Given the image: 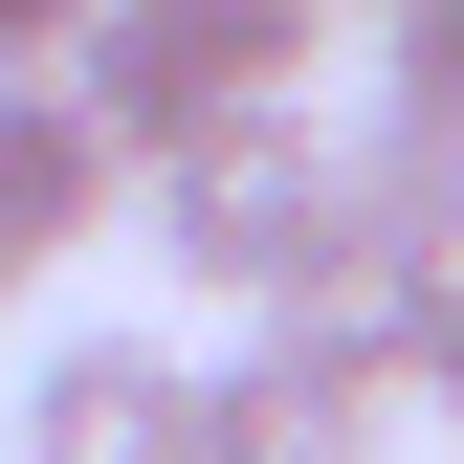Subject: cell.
<instances>
[{
	"mask_svg": "<svg viewBox=\"0 0 464 464\" xmlns=\"http://www.w3.org/2000/svg\"><path fill=\"white\" fill-rule=\"evenodd\" d=\"M398 398H420V420H464V266L420 287V332H398Z\"/></svg>",
	"mask_w": 464,
	"mask_h": 464,
	"instance_id": "7",
	"label": "cell"
},
{
	"mask_svg": "<svg viewBox=\"0 0 464 464\" xmlns=\"http://www.w3.org/2000/svg\"><path fill=\"white\" fill-rule=\"evenodd\" d=\"M376 23H398V0H376Z\"/></svg>",
	"mask_w": 464,
	"mask_h": 464,
	"instance_id": "10",
	"label": "cell"
},
{
	"mask_svg": "<svg viewBox=\"0 0 464 464\" xmlns=\"http://www.w3.org/2000/svg\"><path fill=\"white\" fill-rule=\"evenodd\" d=\"M332 67V0H89V44L44 89L89 111V155L133 178V155H178L199 111H310Z\"/></svg>",
	"mask_w": 464,
	"mask_h": 464,
	"instance_id": "1",
	"label": "cell"
},
{
	"mask_svg": "<svg viewBox=\"0 0 464 464\" xmlns=\"http://www.w3.org/2000/svg\"><path fill=\"white\" fill-rule=\"evenodd\" d=\"M133 199H155V266L221 287V310H287L332 244V133L310 111H199L178 155H133Z\"/></svg>",
	"mask_w": 464,
	"mask_h": 464,
	"instance_id": "2",
	"label": "cell"
},
{
	"mask_svg": "<svg viewBox=\"0 0 464 464\" xmlns=\"http://www.w3.org/2000/svg\"><path fill=\"white\" fill-rule=\"evenodd\" d=\"M67 44H89V0H0V89H44Z\"/></svg>",
	"mask_w": 464,
	"mask_h": 464,
	"instance_id": "9",
	"label": "cell"
},
{
	"mask_svg": "<svg viewBox=\"0 0 464 464\" xmlns=\"http://www.w3.org/2000/svg\"><path fill=\"white\" fill-rule=\"evenodd\" d=\"M332 199H354V244H398V266H464V111H376V133L332 155Z\"/></svg>",
	"mask_w": 464,
	"mask_h": 464,
	"instance_id": "6",
	"label": "cell"
},
{
	"mask_svg": "<svg viewBox=\"0 0 464 464\" xmlns=\"http://www.w3.org/2000/svg\"><path fill=\"white\" fill-rule=\"evenodd\" d=\"M111 199H133V178L89 155V111H67V89H0V310H23L44 266H67Z\"/></svg>",
	"mask_w": 464,
	"mask_h": 464,
	"instance_id": "5",
	"label": "cell"
},
{
	"mask_svg": "<svg viewBox=\"0 0 464 464\" xmlns=\"http://www.w3.org/2000/svg\"><path fill=\"white\" fill-rule=\"evenodd\" d=\"M376 420H398V398H354V376H310L287 332H244V354L199 376V464H376Z\"/></svg>",
	"mask_w": 464,
	"mask_h": 464,
	"instance_id": "4",
	"label": "cell"
},
{
	"mask_svg": "<svg viewBox=\"0 0 464 464\" xmlns=\"http://www.w3.org/2000/svg\"><path fill=\"white\" fill-rule=\"evenodd\" d=\"M23 464H199V354H155V332H44Z\"/></svg>",
	"mask_w": 464,
	"mask_h": 464,
	"instance_id": "3",
	"label": "cell"
},
{
	"mask_svg": "<svg viewBox=\"0 0 464 464\" xmlns=\"http://www.w3.org/2000/svg\"><path fill=\"white\" fill-rule=\"evenodd\" d=\"M398 111H464V0H398Z\"/></svg>",
	"mask_w": 464,
	"mask_h": 464,
	"instance_id": "8",
	"label": "cell"
}]
</instances>
